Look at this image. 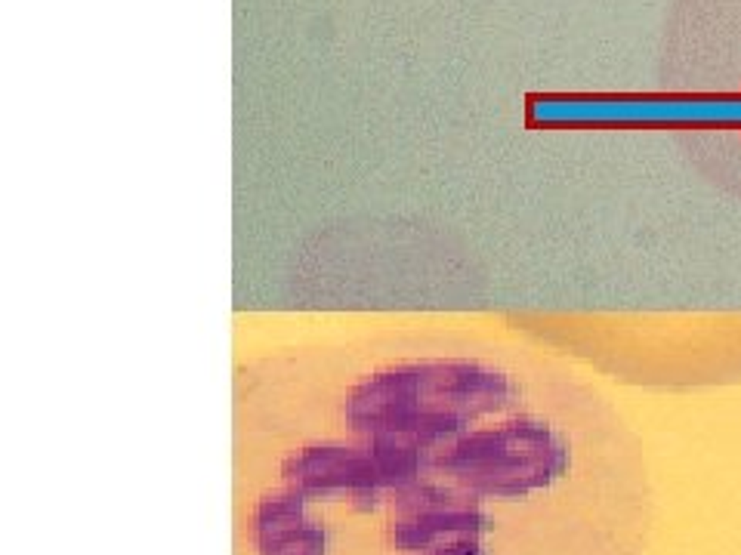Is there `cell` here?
Segmentation results:
<instances>
[{"mask_svg":"<svg viewBox=\"0 0 741 555\" xmlns=\"http://www.w3.org/2000/svg\"><path fill=\"white\" fill-rule=\"evenodd\" d=\"M661 87L701 163L741 167V0H674Z\"/></svg>","mask_w":741,"mask_h":555,"instance_id":"1","label":"cell"},{"mask_svg":"<svg viewBox=\"0 0 741 555\" xmlns=\"http://www.w3.org/2000/svg\"><path fill=\"white\" fill-rule=\"evenodd\" d=\"M532 386L485 361H411L362 377L340 404L343 432L442 441L522 401Z\"/></svg>","mask_w":741,"mask_h":555,"instance_id":"2","label":"cell"},{"mask_svg":"<svg viewBox=\"0 0 741 555\" xmlns=\"http://www.w3.org/2000/svg\"><path fill=\"white\" fill-rule=\"evenodd\" d=\"M256 555H327V537L300 494L278 484L256 503L254 521Z\"/></svg>","mask_w":741,"mask_h":555,"instance_id":"3","label":"cell"}]
</instances>
